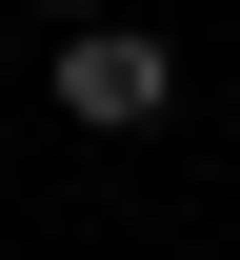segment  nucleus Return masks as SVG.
Segmentation results:
<instances>
[{
  "label": "nucleus",
  "mask_w": 240,
  "mask_h": 260,
  "mask_svg": "<svg viewBox=\"0 0 240 260\" xmlns=\"http://www.w3.org/2000/svg\"><path fill=\"white\" fill-rule=\"evenodd\" d=\"M40 20H60V40H80V20H120V0H40Z\"/></svg>",
  "instance_id": "2"
},
{
  "label": "nucleus",
  "mask_w": 240,
  "mask_h": 260,
  "mask_svg": "<svg viewBox=\"0 0 240 260\" xmlns=\"http://www.w3.org/2000/svg\"><path fill=\"white\" fill-rule=\"evenodd\" d=\"M60 120H100V140L180 120V40H160V20H80V40H60Z\"/></svg>",
  "instance_id": "1"
}]
</instances>
